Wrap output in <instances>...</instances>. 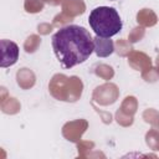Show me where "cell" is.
Returning a JSON list of instances; mask_svg holds the SVG:
<instances>
[{
	"mask_svg": "<svg viewBox=\"0 0 159 159\" xmlns=\"http://www.w3.org/2000/svg\"><path fill=\"white\" fill-rule=\"evenodd\" d=\"M53 52L63 68L83 63L94 52V41L88 30L80 25H67L52 36Z\"/></svg>",
	"mask_w": 159,
	"mask_h": 159,
	"instance_id": "6da1fadb",
	"label": "cell"
},
{
	"mask_svg": "<svg viewBox=\"0 0 159 159\" xmlns=\"http://www.w3.org/2000/svg\"><path fill=\"white\" fill-rule=\"evenodd\" d=\"M88 22L96 36L99 37H112L123 27L119 14L114 7L109 6H98L93 9L88 16Z\"/></svg>",
	"mask_w": 159,
	"mask_h": 159,
	"instance_id": "7a4b0ae2",
	"label": "cell"
},
{
	"mask_svg": "<svg viewBox=\"0 0 159 159\" xmlns=\"http://www.w3.org/2000/svg\"><path fill=\"white\" fill-rule=\"evenodd\" d=\"M1 62L0 66L2 68L12 66L19 60V46L10 40H1Z\"/></svg>",
	"mask_w": 159,
	"mask_h": 159,
	"instance_id": "3957f363",
	"label": "cell"
},
{
	"mask_svg": "<svg viewBox=\"0 0 159 159\" xmlns=\"http://www.w3.org/2000/svg\"><path fill=\"white\" fill-rule=\"evenodd\" d=\"M94 41V52L98 57H108L114 51V43L111 37H99L96 36Z\"/></svg>",
	"mask_w": 159,
	"mask_h": 159,
	"instance_id": "277c9868",
	"label": "cell"
}]
</instances>
